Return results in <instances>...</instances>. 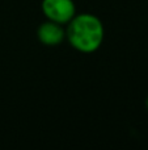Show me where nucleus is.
I'll return each instance as SVG.
<instances>
[{"label":"nucleus","mask_w":148,"mask_h":150,"mask_svg":"<svg viewBox=\"0 0 148 150\" xmlns=\"http://www.w3.org/2000/svg\"><path fill=\"white\" fill-rule=\"evenodd\" d=\"M66 38L77 52L93 53L104 41V25L94 15L79 13L67 24Z\"/></svg>","instance_id":"f257e3e1"},{"label":"nucleus","mask_w":148,"mask_h":150,"mask_svg":"<svg viewBox=\"0 0 148 150\" xmlns=\"http://www.w3.org/2000/svg\"><path fill=\"white\" fill-rule=\"evenodd\" d=\"M42 12L47 20L67 25L76 15V5L72 0H42Z\"/></svg>","instance_id":"f03ea898"},{"label":"nucleus","mask_w":148,"mask_h":150,"mask_svg":"<svg viewBox=\"0 0 148 150\" xmlns=\"http://www.w3.org/2000/svg\"><path fill=\"white\" fill-rule=\"evenodd\" d=\"M37 37L39 42L46 46H58L66 38V29L63 28L62 24L47 20L38 26Z\"/></svg>","instance_id":"7ed1b4c3"},{"label":"nucleus","mask_w":148,"mask_h":150,"mask_svg":"<svg viewBox=\"0 0 148 150\" xmlns=\"http://www.w3.org/2000/svg\"><path fill=\"white\" fill-rule=\"evenodd\" d=\"M146 107H147V109H148V96H147V99H146Z\"/></svg>","instance_id":"20e7f679"}]
</instances>
